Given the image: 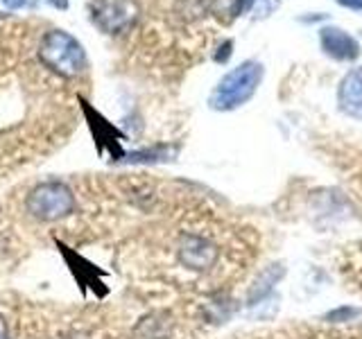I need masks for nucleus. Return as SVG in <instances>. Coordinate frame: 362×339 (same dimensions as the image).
Segmentation results:
<instances>
[{
  "mask_svg": "<svg viewBox=\"0 0 362 339\" xmlns=\"http://www.w3.org/2000/svg\"><path fill=\"white\" fill-rule=\"evenodd\" d=\"M39 59L50 73L64 79L82 77L88 71L86 48L66 30H48L43 34L39 43Z\"/></svg>",
  "mask_w": 362,
  "mask_h": 339,
  "instance_id": "f257e3e1",
  "label": "nucleus"
},
{
  "mask_svg": "<svg viewBox=\"0 0 362 339\" xmlns=\"http://www.w3.org/2000/svg\"><path fill=\"white\" fill-rule=\"evenodd\" d=\"M263 75H265L263 64H258L254 59L243 61L233 71L226 73L218 82V86L211 90L209 107L215 111H233L247 105L258 90L260 82H263Z\"/></svg>",
  "mask_w": 362,
  "mask_h": 339,
  "instance_id": "f03ea898",
  "label": "nucleus"
},
{
  "mask_svg": "<svg viewBox=\"0 0 362 339\" xmlns=\"http://www.w3.org/2000/svg\"><path fill=\"white\" fill-rule=\"evenodd\" d=\"M25 208L34 220L57 222L75 210V195L64 181H43L30 190Z\"/></svg>",
  "mask_w": 362,
  "mask_h": 339,
  "instance_id": "7ed1b4c3",
  "label": "nucleus"
},
{
  "mask_svg": "<svg viewBox=\"0 0 362 339\" xmlns=\"http://www.w3.org/2000/svg\"><path fill=\"white\" fill-rule=\"evenodd\" d=\"M88 11L95 28L111 37L129 32L141 16V7L136 0H90Z\"/></svg>",
  "mask_w": 362,
  "mask_h": 339,
  "instance_id": "20e7f679",
  "label": "nucleus"
},
{
  "mask_svg": "<svg viewBox=\"0 0 362 339\" xmlns=\"http://www.w3.org/2000/svg\"><path fill=\"white\" fill-rule=\"evenodd\" d=\"M322 45H324V52H328L331 56H335V59H342V61H351L360 54L358 41L337 28L322 30Z\"/></svg>",
  "mask_w": 362,
  "mask_h": 339,
  "instance_id": "39448f33",
  "label": "nucleus"
},
{
  "mask_svg": "<svg viewBox=\"0 0 362 339\" xmlns=\"http://www.w3.org/2000/svg\"><path fill=\"white\" fill-rule=\"evenodd\" d=\"M215 256H218L215 246L206 240H202V237H186V242L179 249V258L184 260L190 269L211 267L215 263Z\"/></svg>",
  "mask_w": 362,
  "mask_h": 339,
  "instance_id": "423d86ee",
  "label": "nucleus"
},
{
  "mask_svg": "<svg viewBox=\"0 0 362 339\" xmlns=\"http://www.w3.org/2000/svg\"><path fill=\"white\" fill-rule=\"evenodd\" d=\"M339 107L354 118H362V68L351 71L339 86Z\"/></svg>",
  "mask_w": 362,
  "mask_h": 339,
  "instance_id": "0eeeda50",
  "label": "nucleus"
},
{
  "mask_svg": "<svg viewBox=\"0 0 362 339\" xmlns=\"http://www.w3.org/2000/svg\"><path fill=\"white\" fill-rule=\"evenodd\" d=\"M231 48H233V41H224V43L220 45V52H215V61H218V64H224V61L231 56Z\"/></svg>",
  "mask_w": 362,
  "mask_h": 339,
  "instance_id": "6e6552de",
  "label": "nucleus"
},
{
  "mask_svg": "<svg viewBox=\"0 0 362 339\" xmlns=\"http://www.w3.org/2000/svg\"><path fill=\"white\" fill-rule=\"evenodd\" d=\"M254 5H256V0H238L235 11H238V14H247L249 9H254Z\"/></svg>",
  "mask_w": 362,
  "mask_h": 339,
  "instance_id": "1a4fd4ad",
  "label": "nucleus"
},
{
  "mask_svg": "<svg viewBox=\"0 0 362 339\" xmlns=\"http://www.w3.org/2000/svg\"><path fill=\"white\" fill-rule=\"evenodd\" d=\"M3 5L11 11H18L23 7H28V0H3Z\"/></svg>",
  "mask_w": 362,
  "mask_h": 339,
  "instance_id": "9d476101",
  "label": "nucleus"
},
{
  "mask_svg": "<svg viewBox=\"0 0 362 339\" xmlns=\"http://www.w3.org/2000/svg\"><path fill=\"white\" fill-rule=\"evenodd\" d=\"M45 3L54 9H59V11H66L68 7H71V0H45Z\"/></svg>",
  "mask_w": 362,
  "mask_h": 339,
  "instance_id": "9b49d317",
  "label": "nucleus"
},
{
  "mask_svg": "<svg viewBox=\"0 0 362 339\" xmlns=\"http://www.w3.org/2000/svg\"><path fill=\"white\" fill-rule=\"evenodd\" d=\"M339 5H344V7H349V9H358V11H362V0H337Z\"/></svg>",
  "mask_w": 362,
  "mask_h": 339,
  "instance_id": "f8f14e48",
  "label": "nucleus"
},
{
  "mask_svg": "<svg viewBox=\"0 0 362 339\" xmlns=\"http://www.w3.org/2000/svg\"><path fill=\"white\" fill-rule=\"evenodd\" d=\"M0 339H9V328L3 316H0Z\"/></svg>",
  "mask_w": 362,
  "mask_h": 339,
  "instance_id": "ddd939ff",
  "label": "nucleus"
}]
</instances>
